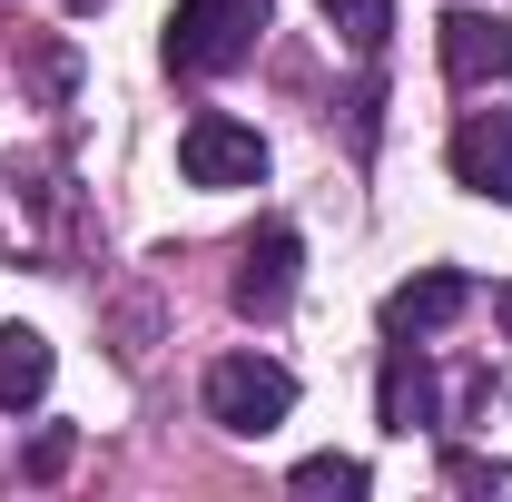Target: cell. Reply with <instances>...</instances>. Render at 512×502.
Listing matches in <instances>:
<instances>
[{
    "label": "cell",
    "mask_w": 512,
    "mask_h": 502,
    "mask_svg": "<svg viewBox=\"0 0 512 502\" xmlns=\"http://www.w3.org/2000/svg\"><path fill=\"white\" fill-rule=\"evenodd\" d=\"M256 30H266V0H178L158 60L178 69V79H227L256 50Z\"/></svg>",
    "instance_id": "obj_1"
},
{
    "label": "cell",
    "mask_w": 512,
    "mask_h": 502,
    "mask_svg": "<svg viewBox=\"0 0 512 502\" xmlns=\"http://www.w3.org/2000/svg\"><path fill=\"white\" fill-rule=\"evenodd\" d=\"M197 394H207V424H217V434H276V424L296 414V375H286L276 355H256V345L247 355H217Z\"/></svg>",
    "instance_id": "obj_2"
},
{
    "label": "cell",
    "mask_w": 512,
    "mask_h": 502,
    "mask_svg": "<svg viewBox=\"0 0 512 502\" xmlns=\"http://www.w3.org/2000/svg\"><path fill=\"white\" fill-rule=\"evenodd\" d=\"M178 178L188 188H256L266 178V138L247 119H227V109H197L178 128Z\"/></svg>",
    "instance_id": "obj_3"
},
{
    "label": "cell",
    "mask_w": 512,
    "mask_h": 502,
    "mask_svg": "<svg viewBox=\"0 0 512 502\" xmlns=\"http://www.w3.org/2000/svg\"><path fill=\"white\" fill-rule=\"evenodd\" d=\"M296 276H306V237H296L286 217H266L247 237V256H237V286H227V296H237L247 325H276V315L296 306Z\"/></svg>",
    "instance_id": "obj_4"
},
{
    "label": "cell",
    "mask_w": 512,
    "mask_h": 502,
    "mask_svg": "<svg viewBox=\"0 0 512 502\" xmlns=\"http://www.w3.org/2000/svg\"><path fill=\"white\" fill-rule=\"evenodd\" d=\"M375 424H384V434H434V424H444V384H434V355H424L414 335H384Z\"/></svg>",
    "instance_id": "obj_5"
},
{
    "label": "cell",
    "mask_w": 512,
    "mask_h": 502,
    "mask_svg": "<svg viewBox=\"0 0 512 502\" xmlns=\"http://www.w3.org/2000/svg\"><path fill=\"white\" fill-rule=\"evenodd\" d=\"M444 168H453V188H463V197L512 207V109H463V119H453Z\"/></svg>",
    "instance_id": "obj_6"
},
{
    "label": "cell",
    "mask_w": 512,
    "mask_h": 502,
    "mask_svg": "<svg viewBox=\"0 0 512 502\" xmlns=\"http://www.w3.org/2000/svg\"><path fill=\"white\" fill-rule=\"evenodd\" d=\"M434 50H444V79L453 89H503V69H512V30L493 20V10H444L434 20Z\"/></svg>",
    "instance_id": "obj_7"
},
{
    "label": "cell",
    "mask_w": 512,
    "mask_h": 502,
    "mask_svg": "<svg viewBox=\"0 0 512 502\" xmlns=\"http://www.w3.org/2000/svg\"><path fill=\"white\" fill-rule=\"evenodd\" d=\"M463 306H473V276H463V266H424V276H404V286L384 296V335H414V345H424V335H444Z\"/></svg>",
    "instance_id": "obj_8"
},
{
    "label": "cell",
    "mask_w": 512,
    "mask_h": 502,
    "mask_svg": "<svg viewBox=\"0 0 512 502\" xmlns=\"http://www.w3.org/2000/svg\"><path fill=\"white\" fill-rule=\"evenodd\" d=\"M50 335L40 325H0V414H20V404H40L50 394Z\"/></svg>",
    "instance_id": "obj_9"
},
{
    "label": "cell",
    "mask_w": 512,
    "mask_h": 502,
    "mask_svg": "<svg viewBox=\"0 0 512 502\" xmlns=\"http://www.w3.org/2000/svg\"><path fill=\"white\" fill-rule=\"evenodd\" d=\"M316 10H325V30H335L355 60H375L384 40H394V0H316Z\"/></svg>",
    "instance_id": "obj_10"
},
{
    "label": "cell",
    "mask_w": 512,
    "mask_h": 502,
    "mask_svg": "<svg viewBox=\"0 0 512 502\" xmlns=\"http://www.w3.org/2000/svg\"><path fill=\"white\" fill-rule=\"evenodd\" d=\"M444 493H473V502H512V463H493V453H463V443H444Z\"/></svg>",
    "instance_id": "obj_11"
},
{
    "label": "cell",
    "mask_w": 512,
    "mask_h": 502,
    "mask_svg": "<svg viewBox=\"0 0 512 502\" xmlns=\"http://www.w3.org/2000/svg\"><path fill=\"white\" fill-rule=\"evenodd\" d=\"M296 493H335V502H355V493H375V473H365V463H355V453H306V463H296Z\"/></svg>",
    "instance_id": "obj_12"
},
{
    "label": "cell",
    "mask_w": 512,
    "mask_h": 502,
    "mask_svg": "<svg viewBox=\"0 0 512 502\" xmlns=\"http://www.w3.org/2000/svg\"><path fill=\"white\" fill-rule=\"evenodd\" d=\"M375 109H384V89H375V79H365V89L345 99V138H355V158L375 148Z\"/></svg>",
    "instance_id": "obj_13"
},
{
    "label": "cell",
    "mask_w": 512,
    "mask_h": 502,
    "mask_svg": "<svg viewBox=\"0 0 512 502\" xmlns=\"http://www.w3.org/2000/svg\"><path fill=\"white\" fill-rule=\"evenodd\" d=\"M30 79H40V99H69V50H40Z\"/></svg>",
    "instance_id": "obj_14"
},
{
    "label": "cell",
    "mask_w": 512,
    "mask_h": 502,
    "mask_svg": "<svg viewBox=\"0 0 512 502\" xmlns=\"http://www.w3.org/2000/svg\"><path fill=\"white\" fill-rule=\"evenodd\" d=\"M89 10H109V0H69V20H89Z\"/></svg>",
    "instance_id": "obj_15"
},
{
    "label": "cell",
    "mask_w": 512,
    "mask_h": 502,
    "mask_svg": "<svg viewBox=\"0 0 512 502\" xmlns=\"http://www.w3.org/2000/svg\"><path fill=\"white\" fill-rule=\"evenodd\" d=\"M503 325H512V286H503Z\"/></svg>",
    "instance_id": "obj_16"
}]
</instances>
